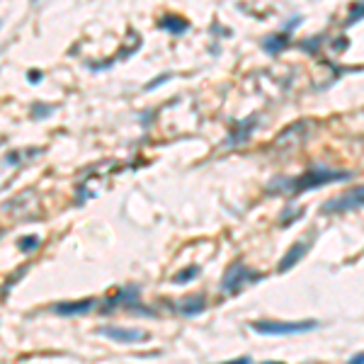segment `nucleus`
I'll list each match as a JSON object with an SVG mask.
<instances>
[{
	"mask_svg": "<svg viewBox=\"0 0 364 364\" xmlns=\"http://www.w3.org/2000/svg\"><path fill=\"white\" fill-rule=\"evenodd\" d=\"M362 20V3H357L355 5V10L350 13V20H348V27L352 25V22H360Z\"/></svg>",
	"mask_w": 364,
	"mask_h": 364,
	"instance_id": "15",
	"label": "nucleus"
},
{
	"mask_svg": "<svg viewBox=\"0 0 364 364\" xmlns=\"http://www.w3.org/2000/svg\"><path fill=\"white\" fill-rule=\"evenodd\" d=\"M39 245H42V240H39V236H25V238H20V250H25V252L37 250Z\"/></svg>",
	"mask_w": 364,
	"mask_h": 364,
	"instance_id": "14",
	"label": "nucleus"
},
{
	"mask_svg": "<svg viewBox=\"0 0 364 364\" xmlns=\"http://www.w3.org/2000/svg\"><path fill=\"white\" fill-rule=\"evenodd\" d=\"M262 279H265V274L262 272H255V269H250L248 265H243V262H233V265L224 272L221 289H224L226 294L236 296L245 289V287L257 284V282H262Z\"/></svg>",
	"mask_w": 364,
	"mask_h": 364,
	"instance_id": "3",
	"label": "nucleus"
},
{
	"mask_svg": "<svg viewBox=\"0 0 364 364\" xmlns=\"http://www.w3.org/2000/svg\"><path fill=\"white\" fill-rule=\"evenodd\" d=\"M207 309V296L204 294H192V296H185L175 304V311L185 318H192V316H199L202 311Z\"/></svg>",
	"mask_w": 364,
	"mask_h": 364,
	"instance_id": "8",
	"label": "nucleus"
},
{
	"mask_svg": "<svg viewBox=\"0 0 364 364\" xmlns=\"http://www.w3.org/2000/svg\"><path fill=\"white\" fill-rule=\"evenodd\" d=\"M252 122H255V117H252V119H248V122H243V124H238V127H236V132H233L231 136L226 139V146H238V144H243V141L250 136L252 129H255V124H252Z\"/></svg>",
	"mask_w": 364,
	"mask_h": 364,
	"instance_id": "12",
	"label": "nucleus"
},
{
	"mask_svg": "<svg viewBox=\"0 0 364 364\" xmlns=\"http://www.w3.org/2000/svg\"><path fill=\"white\" fill-rule=\"evenodd\" d=\"M362 357H364V355H362V352H357V355H355V357H352V360H350L348 364H364V360H362Z\"/></svg>",
	"mask_w": 364,
	"mask_h": 364,
	"instance_id": "20",
	"label": "nucleus"
},
{
	"mask_svg": "<svg viewBox=\"0 0 364 364\" xmlns=\"http://www.w3.org/2000/svg\"><path fill=\"white\" fill-rule=\"evenodd\" d=\"M199 272H202V269H199L197 265H190V267L180 269V272L173 277V284H190L192 279L199 277Z\"/></svg>",
	"mask_w": 364,
	"mask_h": 364,
	"instance_id": "13",
	"label": "nucleus"
},
{
	"mask_svg": "<svg viewBox=\"0 0 364 364\" xmlns=\"http://www.w3.org/2000/svg\"><path fill=\"white\" fill-rule=\"evenodd\" d=\"M309 248H311V243H306V240H299V243L291 245V248L287 250L284 255H282V260H279V265H277L279 272H289V269L294 267L299 260H304V255L309 252Z\"/></svg>",
	"mask_w": 364,
	"mask_h": 364,
	"instance_id": "9",
	"label": "nucleus"
},
{
	"mask_svg": "<svg viewBox=\"0 0 364 364\" xmlns=\"http://www.w3.org/2000/svg\"><path fill=\"white\" fill-rule=\"evenodd\" d=\"M262 46H265L267 54H279V51H284L287 46H289V32L269 34V37H265Z\"/></svg>",
	"mask_w": 364,
	"mask_h": 364,
	"instance_id": "11",
	"label": "nucleus"
},
{
	"mask_svg": "<svg viewBox=\"0 0 364 364\" xmlns=\"http://www.w3.org/2000/svg\"><path fill=\"white\" fill-rule=\"evenodd\" d=\"M318 328L316 321H255L250 323V331L257 336H299V333H311Z\"/></svg>",
	"mask_w": 364,
	"mask_h": 364,
	"instance_id": "2",
	"label": "nucleus"
},
{
	"mask_svg": "<svg viewBox=\"0 0 364 364\" xmlns=\"http://www.w3.org/2000/svg\"><path fill=\"white\" fill-rule=\"evenodd\" d=\"M262 364H284V362H262Z\"/></svg>",
	"mask_w": 364,
	"mask_h": 364,
	"instance_id": "21",
	"label": "nucleus"
},
{
	"mask_svg": "<svg viewBox=\"0 0 364 364\" xmlns=\"http://www.w3.org/2000/svg\"><path fill=\"white\" fill-rule=\"evenodd\" d=\"M352 173L350 170H328V168H311L306 173H301L299 178L291 180H272L274 185H269V192H287V195H301V192L309 190H318V187H326L331 182H340V180H350Z\"/></svg>",
	"mask_w": 364,
	"mask_h": 364,
	"instance_id": "1",
	"label": "nucleus"
},
{
	"mask_svg": "<svg viewBox=\"0 0 364 364\" xmlns=\"http://www.w3.org/2000/svg\"><path fill=\"white\" fill-rule=\"evenodd\" d=\"M97 333L102 338H109L114 343H124V345H139L149 340V333L139 331V328H122V326H100Z\"/></svg>",
	"mask_w": 364,
	"mask_h": 364,
	"instance_id": "4",
	"label": "nucleus"
},
{
	"mask_svg": "<svg viewBox=\"0 0 364 364\" xmlns=\"http://www.w3.org/2000/svg\"><path fill=\"white\" fill-rule=\"evenodd\" d=\"M95 299H78V301H61V304H54L51 311L56 316H63V318H73V316H83V314H90L95 309Z\"/></svg>",
	"mask_w": 364,
	"mask_h": 364,
	"instance_id": "6",
	"label": "nucleus"
},
{
	"mask_svg": "<svg viewBox=\"0 0 364 364\" xmlns=\"http://www.w3.org/2000/svg\"><path fill=\"white\" fill-rule=\"evenodd\" d=\"M29 80H32V83H39V80H42V73H39V70H32V73H29Z\"/></svg>",
	"mask_w": 364,
	"mask_h": 364,
	"instance_id": "19",
	"label": "nucleus"
},
{
	"mask_svg": "<svg viewBox=\"0 0 364 364\" xmlns=\"http://www.w3.org/2000/svg\"><path fill=\"white\" fill-rule=\"evenodd\" d=\"M362 195H364L362 185H357L355 190L345 192V195H340V197L323 204V214H343V211L360 209L362 207Z\"/></svg>",
	"mask_w": 364,
	"mask_h": 364,
	"instance_id": "5",
	"label": "nucleus"
},
{
	"mask_svg": "<svg viewBox=\"0 0 364 364\" xmlns=\"http://www.w3.org/2000/svg\"><path fill=\"white\" fill-rule=\"evenodd\" d=\"M139 289L136 287H127V289H119L114 296L107 299V306L105 309H114V306H122V309H136V311H146L139 306ZM146 314H151V311H146Z\"/></svg>",
	"mask_w": 364,
	"mask_h": 364,
	"instance_id": "7",
	"label": "nucleus"
},
{
	"mask_svg": "<svg viewBox=\"0 0 364 364\" xmlns=\"http://www.w3.org/2000/svg\"><path fill=\"white\" fill-rule=\"evenodd\" d=\"M158 27L166 29V32H170V34H185L187 29H190V22L182 20V17H178V15H166V17L158 20Z\"/></svg>",
	"mask_w": 364,
	"mask_h": 364,
	"instance_id": "10",
	"label": "nucleus"
},
{
	"mask_svg": "<svg viewBox=\"0 0 364 364\" xmlns=\"http://www.w3.org/2000/svg\"><path fill=\"white\" fill-rule=\"evenodd\" d=\"M54 109L51 107H42V105H34V109H32V117L37 119V117H46V114H51Z\"/></svg>",
	"mask_w": 364,
	"mask_h": 364,
	"instance_id": "16",
	"label": "nucleus"
},
{
	"mask_svg": "<svg viewBox=\"0 0 364 364\" xmlns=\"http://www.w3.org/2000/svg\"><path fill=\"white\" fill-rule=\"evenodd\" d=\"M221 364H252L250 357H236V360H228V362H221Z\"/></svg>",
	"mask_w": 364,
	"mask_h": 364,
	"instance_id": "18",
	"label": "nucleus"
},
{
	"mask_svg": "<svg viewBox=\"0 0 364 364\" xmlns=\"http://www.w3.org/2000/svg\"><path fill=\"white\" fill-rule=\"evenodd\" d=\"M166 80H170V73H166V75H161V78H156V80H151L149 85H146V90H154V87L158 85V83H166Z\"/></svg>",
	"mask_w": 364,
	"mask_h": 364,
	"instance_id": "17",
	"label": "nucleus"
}]
</instances>
